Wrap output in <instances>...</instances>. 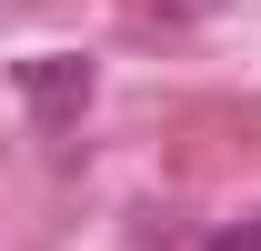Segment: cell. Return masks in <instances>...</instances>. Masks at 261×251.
Listing matches in <instances>:
<instances>
[{
    "label": "cell",
    "mask_w": 261,
    "mask_h": 251,
    "mask_svg": "<svg viewBox=\"0 0 261 251\" xmlns=\"http://www.w3.org/2000/svg\"><path fill=\"white\" fill-rule=\"evenodd\" d=\"M20 101H31L40 131L81 121V101H91V61H81V51H40V61H20Z\"/></svg>",
    "instance_id": "6da1fadb"
}]
</instances>
